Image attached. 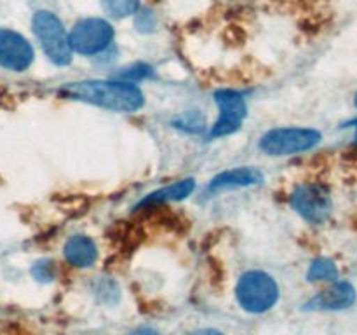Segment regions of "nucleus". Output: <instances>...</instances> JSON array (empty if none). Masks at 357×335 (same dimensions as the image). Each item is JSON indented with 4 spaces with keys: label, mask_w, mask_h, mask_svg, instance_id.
Here are the masks:
<instances>
[{
    "label": "nucleus",
    "mask_w": 357,
    "mask_h": 335,
    "mask_svg": "<svg viewBox=\"0 0 357 335\" xmlns=\"http://www.w3.org/2000/svg\"><path fill=\"white\" fill-rule=\"evenodd\" d=\"M190 335H223V334L218 330H213V328H206V330H199V332H195V334H190Z\"/></svg>",
    "instance_id": "18"
},
{
    "label": "nucleus",
    "mask_w": 357,
    "mask_h": 335,
    "mask_svg": "<svg viewBox=\"0 0 357 335\" xmlns=\"http://www.w3.org/2000/svg\"><path fill=\"white\" fill-rule=\"evenodd\" d=\"M52 265L54 264H51V262L42 260L33 265L31 272H33L35 278L40 279V281H49V279H52Z\"/></svg>",
    "instance_id": "16"
},
{
    "label": "nucleus",
    "mask_w": 357,
    "mask_h": 335,
    "mask_svg": "<svg viewBox=\"0 0 357 335\" xmlns=\"http://www.w3.org/2000/svg\"><path fill=\"white\" fill-rule=\"evenodd\" d=\"M63 253L68 264L73 267H91L96 262L98 248L94 241L87 236H73L63 246Z\"/></svg>",
    "instance_id": "11"
},
{
    "label": "nucleus",
    "mask_w": 357,
    "mask_h": 335,
    "mask_svg": "<svg viewBox=\"0 0 357 335\" xmlns=\"http://www.w3.org/2000/svg\"><path fill=\"white\" fill-rule=\"evenodd\" d=\"M33 61V47L17 31L0 28V66L13 72H23Z\"/></svg>",
    "instance_id": "8"
},
{
    "label": "nucleus",
    "mask_w": 357,
    "mask_h": 335,
    "mask_svg": "<svg viewBox=\"0 0 357 335\" xmlns=\"http://www.w3.org/2000/svg\"><path fill=\"white\" fill-rule=\"evenodd\" d=\"M114 38V28L108 21L100 17H87L79 21L70 34V47L80 54H98L110 45Z\"/></svg>",
    "instance_id": "5"
},
{
    "label": "nucleus",
    "mask_w": 357,
    "mask_h": 335,
    "mask_svg": "<svg viewBox=\"0 0 357 335\" xmlns=\"http://www.w3.org/2000/svg\"><path fill=\"white\" fill-rule=\"evenodd\" d=\"M31 27H33L35 37L40 42V47L44 49L49 61L58 66H66L72 63L73 51L70 47L68 35L56 14L49 13V10H38L35 13Z\"/></svg>",
    "instance_id": "2"
},
{
    "label": "nucleus",
    "mask_w": 357,
    "mask_h": 335,
    "mask_svg": "<svg viewBox=\"0 0 357 335\" xmlns=\"http://www.w3.org/2000/svg\"><path fill=\"white\" fill-rule=\"evenodd\" d=\"M215 101L220 108V117L211 128L213 138H222L236 133L248 115L243 94L234 89H220L215 93Z\"/></svg>",
    "instance_id": "7"
},
{
    "label": "nucleus",
    "mask_w": 357,
    "mask_h": 335,
    "mask_svg": "<svg viewBox=\"0 0 357 335\" xmlns=\"http://www.w3.org/2000/svg\"><path fill=\"white\" fill-rule=\"evenodd\" d=\"M338 269L333 260L330 258H317L312 262L309 272H307V279L309 281H326V279H337Z\"/></svg>",
    "instance_id": "13"
},
{
    "label": "nucleus",
    "mask_w": 357,
    "mask_h": 335,
    "mask_svg": "<svg viewBox=\"0 0 357 335\" xmlns=\"http://www.w3.org/2000/svg\"><path fill=\"white\" fill-rule=\"evenodd\" d=\"M195 188L194 178H185V180L174 181V184L167 185V187L159 188V191L152 192L146 195L142 201V204H157V202H167V201H181L187 195H190Z\"/></svg>",
    "instance_id": "12"
},
{
    "label": "nucleus",
    "mask_w": 357,
    "mask_h": 335,
    "mask_svg": "<svg viewBox=\"0 0 357 335\" xmlns=\"http://www.w3.org/2000/svg\"><path fill=\"white\" fill-rule=\"evenodd\" d=\"M61 93L72 100L114 112H136L145 103L142 89L129 80H80L68 82Z\"/></svg>",
    "instance_id": "1"
},
{
    "label": "nucleus",
    "mask_w": 357,
    "mask_h": 335,
    "mask_svg": "<svg viewBox=\"0 0 357 335\" xmlns=\"http://www.w3.org/2000/svg\"><path fill=\"white\" fill-rule=\"evenodd\" d=\"M291 206L310 223H323L331 213V195L319 184H303L291 194Z\"/></svg>",
    "instance_id": "6"
},
{
    "label": "nucleus",
    "mask_w": 357,
    "mask_h": 335,
    "mask_svg": "<svg viewBox=\"0 0 357 335\" xmlns=\"http://www.w3.org/2000/svg\"><path fill=\"white\" fill-rule=\"evenodd\" d=\"M356 107H357V94H356Z\"/></svg>",
    "instance_id": "19"
},
{
    "label": "nucleus",
    "mask_w": 357,
    "mask_h": 335,
    "mask_svg": "<svg viewBox=\"0 0 357 335\" xmlns=\"http://www.w3.org/2000/svg\"><path fill=\"white\" fill-rule=\"evenodd\" d=\"M103 9L114 17H126L136 13L139 0H101Z\"/></svg>",
    "instance_id": "14"
},
{
    "label": "nucleus",
    "mask_w": 357,
    "mask_h": 335,
    "mask_svg": "<svg viewBox=\"0 0 357 335\" xmlns=\"http://www.w3.org/2000/svg\"><path fill=\"white\" fill-rule=\"evenodd\" d=\"M264 181V173L253 166H241L234 170L222 171L216 174L209 184L211 191H223V188H239L251 187Z\"/></svg>",
    "instance_id": "10"
},
{
    "label": "nucleus",
    "mask_w": 357,
    "mask_h": 335,
    "mask_svg": "<svg viewBox=\"0 0 357 335\" xmlns=\"http://www.w3.org/2000/svg\"><path fill=\"white\" fill-rule=\"evenodd\" d=\"M321 133L310 128H275L265 133L260 149L268 156H293L319 145Z\"/></svg>",
    "instance_id": "4"
},
{
    "label": "nucleus",
    "mask_w": 357,
    "mask_h": 335,
    "mask_svg": "<svg viewBox=\"0 0 357 335\" xmlns=\"http://www.w3.org/2000/svg\"><path fill=\"white\" fill-rule=\"evenodd\" d=\"M356 302V288L347 281H338L317 293L303 306L305 311H340Z\"/></svg>",
    "instance_id": "9"
},
{
    "label": "nucleus",
    "mask_w": 357,
    "mask_h": 335,
    "mask_svg": "<svg viewBox=\"0 0 357 335\" xmlns=\"http://www.w3.org/2000/svg\"><path fill=\"white\" fill-rule=\"evenodd\" d=\"M354 126H356V128H357V121H356V122H354Z\"/></svg>",
    "instance_id": "20"
},
{
    "label": "nucleus",
    "mask_w": 357,
    "mask_h": 335,
    "mask_svg": "<svg viewBox=\"0 0 357 335\" xmlns=\"http://www.w3.org/2000/svg\"><path fill=\"white\" fill-rule=\"evenodd\" d=\"M236 297L248 313H265L279 300V286L267 272L250 271L241 276Z\"/></svg>",
    "instance_id": "3"
},
{
    "label": "nucleus",
    "mask_w": 357,
    "mask_h": 335,
    "mask_svg": "<svg viewBox=\"0 0 357 335\" xmlns=\"http://www.w3.org/2000/svg\"><path fill=\"white\" fill-rule=\"evenodd\" d=\"M131 335H159V332L152 330V328H139V330L132 332Z\"/></svg>",
    "instance_id": "17"
},
{
    "label": "nucleus",
    "mask_w": 357,
    "mask_h": 335,
    "mask_svg": "<svg viewBox=\"0 0 357 335\" xmlns=\"http://www.w3.org/2000/svg\"><path fill=\"white\" fill-rule=\"evenodd\" d=\"M150 72H152V68H150V66L136 65V66H131V68H126V72L121 73V77L129 79V82H135V80L145 79Z\"/></svg>",
    "instance_id": "15"
}]
</instances>
